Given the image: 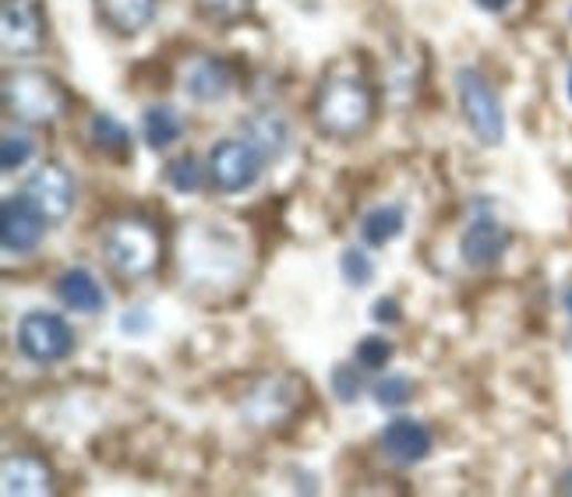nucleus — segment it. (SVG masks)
<instances>
[{"label": "nucleus", "instance_id": "obj_1", "mask_svg": "<svg viewBox=\"0 0 572 497\" xmlns=\"http://www.w3.org/2000/svg\"><path fill=\"white\" fill-rule=\"evenodd\" d=\"M311 121L321 138L354 142L368 135L375 124V92L368 82L354 79V74H333L321 82L311 103Z\"/></svg>", "mask_w": 572, "mask_h": 497}, {"label": "nucleus", "instance_id": "obj_2", "mask_svg": "<svg viewBox=\"0 0 572 497\" xmlns=\"http://www.w3.org/2000/svg\"><path fill=\"white\" fill-rule=\"evenodd\" d=\"M103 258L110 272L124 282H142L160 269L163 237L160 229L142 216H121L103 229Z\"/></svg>", "mask_w": 572, "mask_h": 497}, {"label": "nucleus", "instance_id": "obj_3", "mask_svg": "<svg viewBox=\"0 0 572 497\" xmlns=\"http://www.w3.org/2000/svg\"><path fill=\"white\" fill-rule=\"evenodd\" d=\"M184 276L205 286H226L244 272L241 247L223 234V226H191L181 240Z\"/></svg>", "mask_w": 572, "mask_h": 497}, {"label": "nucleus", "instance_id": "obj_4", "mask_svg": "<svg viewBox=\"0 0 572 497\" xmlns=\"http://www.w3.org/2000/svg\"><path fill=\"white\" fill-rule=\"evenodd\" d=\"M4 106L25 124H57L68 113V92L53 74L40 68L11 71L4 79Z\"/></svg>", "mask_w": 572, "mask_h": 497}, {"label": "nucleus", "instance_id": "obj_5", "mask_svg": "<svg viewBox=\"0 0 572 497\" xmlns=\"http://www.w3.org/2000/svg\"><path fill=\"white\" fill-rule=\"evenodd\" d=\"M456 100H460V113L470 127V135L484 148H499L505 142V110L494 85L484 79L477 68L456 71Z\"/></svg>", "mask_w": 572, "mask_h": 497}, {"label": "nucleus", "instance_id": "obj_6", "mask_svg": "<svg viewBox=\"0 0 572 497\" xmlns=\"http://www.w3.org/2000/svg\"><path fill=\"white\" fill-rule=\"evenodd\" d=\"M304 406V381L297 374H265L255 381L252 392L244 395L241 416L252 424L255 431H276L286 420H294V413Z\"/></svg>", "mask_w": 572, "mask_h": 497}, {"label": "nucleus", "instance_id": "obj_7", "mask_svg": "<svg viewBox=\"0 0 572 497\" xmlns=\"http://www.w3.org/2000/svg\"><path fill=\"white\" fill-rule=\"evenodd\" d=\"M14 346L25 360L32 363H64L74 346H79V335L68 324V318L53 314V311H29L22 314L14 329Z\"/></svg>", "mask_w": 572, "mask_h": 497}, {"label": "nucleus", "instance_id": "obj_8", "mask_svg": "<svg viewBox=\"0 0 572 497\" xmlns=\"http://www.w3.org/2000/svg\"><path fill=\"white\" fill-rule=\"evenodd\" d=\"M269 166L262 152L247 138H223L208 152V177L219 195H244L262 180V169Z\"/></svg>", "mask_w": 572, "mask_h": 497}, {"label": "nucleus", "instance_id": "obj_9", "mask_svg": "<svg viewBox=\"0 0 572 497\" xmlns=\"http://www.w3.org/2000/svg\"><path fill=\"white\" fill-rule=\"evenodd\" d=\"M473 201H477L473 216H470L463 237H460V258H463L467 269L488 272L505 258L512 234H509V226L488 208V198H473Z\"/></svg>", "mask_w": 572, "mask_h": 497}, {"label": "nucleus", "instance_id": "obj_10", "mask_svg": "<svg viewBox=\"0 0 572 497\" xmlns=\"http://www.w3.org/2000/svg\"><path fill=\"white\" fill-rule=\"evenodd\" d=\"M50 226L53 222L35 208L25 190L0 205V244H4V255H32L43 244Z\"/></svg>", "mask_w": 572, "mask_h": 497}, {"label": "nucleus", "instance_id": "obj_11", "mask_svg": "<svg viewBox=\"0 0 572 497\" xmlns=\"http://www.w3.org/2000/svg\"><path fill=\"white\" fill-rule=\"evenodd\" d=\"M435 448V437L431 431L413 416H392L386 427L378 434V452L386 463L399 466V469H410L417 463H425Z\"/></svg>", "mask_w": 572, "mask_h": 497}, {"label": "nucleus", "instance_id": "obj_12", "mask_svg": "<svg viewBox=\"0 0 572 497\" xmlns=\"http://www.w3.org/2000/svg\"><path fill=\"white\" fill-rule=\"evenodd\" d=\"M25 195L35 201V208H40L50 222H64L74 208V177L61 163H43L35 166V174H29Z\"/></svg>", "mask_w": 572, "mask_h": 497}, {"label": "nucleus", "instance_id": "obj_13", "mask_svg": "<svg viewBox=\"0 0 572 497\" xmlns=\"http://www.w3.org/2000/svg\"><path fill=\"white\" fill-rule=\"evenodd\" d=\"M0 43L11 56H29L43 46V18L32 0H4V8H0Z\"/></svg>", "mask_w": 572, "mask_h": 497}, {"label": "nucleus", "instance_id": "obj_14", "mask_svg": "<svg viewBox=\"0 0 572 497\" xmlns=\"http://www.w3.org/2000/svg\"><path fill=\"white\" fill-rule=\"evenodd\" d=\"M181 89L195 103L213 106V103H223L226 95L234 92V71L226 68V61H219V56H195V61L184 64Z\"/></svg>", "mask_w": 572, "mask_h": 497}, {"label": "nucleus", "instance_id": "obj_15", "mask_svg": "<svg viewBox=\"0 0 572 497\" xmlns=\"http://www.w3.org/2000/svg\"><path fill=\"white\" fill-rule=\"evenodd\" d=\"M53 293H57V300H61L68 311H74V314H89V318L103 314L106 303H110V297H106V290H103V282L95 279L89 269H82V265H74V269H68V272L57 276V279H53Z\"/></svg>", "mask_w": 572, "mask_h": 497}, {"label": "nucleus", "instance_id": "obj_16", "mask_svg": "<svg viewBox=\"0 0 572 497\" xmlns=\"http://www.w3.org/2000/svg\"><path fill=\"white\" fill-rule=\"evenodd\" d=\"M0 490L8 497L14 494H53V469L43 463L40 455H25V452H14V455H4V466H0Z\"/></svg>", "mask_w": 572, "mask_h": 497}, {"label": "nucleus", "instance_id": "obj_17", "mask_svg": "<svg viewBox=\"0 0 572 497\" xmlns=\"http://www.w3.org/2000/svg\"><path fill=\"white\" fill-rule=\"evenodd\" d=\"M160 0H95V18L118 35H139L152 25Z\"/></svg>", "mask_w": 572, "mask_h": 497}, {"label": "nucleus", "instance_id": "obj_18", "mask_svg": "<svg viewBox=\"0 0 572 497\" xmlns=\"http://www.w3.org/2000/svg\"><path fill=\"white\" fill-rule=\"evenodd\" d=\"M241 138L252 142L265 156V163H279L286 148H290V124L279 113H252L241 124Z\"/></svg>", "mask_w": 572, "mask_h": 497}, {"label": "nucleus", "instance_id": "obj_19", "mask_svg": "<svg viewBox=\"0 0 572 497\" xmlns=\"http://www.w3.org/2000/svg\"><path fill=\"white\" fill-rule=\"evenodd\" d=\"M407 229V205L389 201V205H375L371 213L360 219V240L368 247H389L392 240L404 237Z\"/></svg>", "mask_w": 572, "mask_h": 497}, {"label": "nucleus", "instance_id": "obj_20", "mask_svg": "<svg viewBox=\"0 0 572 497\" xmlns=\"http://www.w3.org/2000/svg\"><path fill=\"white\" fill-rule=\"evenodd\" d=\"M142 135H145V145L149 148H170L184 138V117L181 110L166 106V103H156L142 113Z\"/></svg>", "mask_w": 572, "mask_h": 497}, {"label": "nucleus", "instance_id": "obj_21", "mask_svg": "<svg viewBox=\"0 0 572 497\" xmlns=\"http://www.w3.org/2000/svg\"><path fill=\"white\" fill-rule=\"evenodd\" d=\"M89 138L100 152H110V156H124L131 145V131L113 117V113H95L89 121Z\"/></svg>", "mask_w": 572, "mask_h": 497}, {"label": "nucleus", "instance_id": "obj_22", "mask_svg": "<svg viewBox=\"0 0 572 497\" xmlns=\"http://www.w3.org/2000/svg\"><path fill=\"white\" fill-rule=\"evenodd\" d=\"M205 174L208 169H202L195 156H177L163 166V180L170 190H177V195H198L205 187Z\"/></svg>", "mask_w": 572, "mask_h": 497}, {"label": "nucleus", "instance_id": "obj_23", "mask_svg": "<svg viewBox=\"0 0 572 497\" xmlns=\"http://www.w3.org/2000/svg\"><path fill=\"white\" fill-rule=\"evenodd\" d=\"M339 276L354 290H365V286L375 282V258L365 251V247H347V251L339 255Z\"/></svg>", "mask_w": 572, "mask_h": 497}, {"label": "nucleus", "instance_id": "obj_24", "mask_svg": "<svg viewBox=\"0 0 572 497\" xmlns=\"http://www.w3.org/2000/svg\"><path fill=\"white\" fill-rule=\"evenodd\" d=\"M365 367L354 360V363H336L333 374H329V389L333 395L339 398L343 406H354L360 395H365V374H360Z\"/></svg>", "mask_w": 572, "mask_h": 497}, {"label": "nucleus", "instance_id": "obj_25", "mask_svg": "<svg viewBox=\"0 0 572 497\" xmlns=\"http://www.w3.org/2000/svg\"><path fill=\"white\" fill-rule=\"evenodd\" d=\"M35 156V138L25 131H4V142H0V166L4 174H18L25 169Z\"/></svg>", "mask_w": 572, "mask_h": 497}, {"label": "nucleus", "instance_id": "obj_26", "mask_svg": "<svg viewBox=\"0 0 572 497\" xmlns=\"http://www.w3.org/2000/svg\"><path fill=\"white\" fill-rule=\"evenodd\" d=\"M371 398L381 410H399L413 398V381L407 374H381L371 385Z\"/></svg>", "mask_w": 572, "mask_h": 497}, {"label": "nucleus", "instance_id": "obj_27", "mask_svg": "<svg viewBox=\"0 0 572 497\" xmlns=\"http://www.w3.org/2000/svg\"><path fill=\"white\" fill-rule=\"evenodd\" d=\"M195 8L213 25H234V22H241V18L252 14L255 0H195Z\"/></svg>", "mask_w": 572, "mask_h": 497}, {"label": "nucleus", "instance_id": "obj_28", "mask_svg": "<svg viewBox=\"0 0 572 497\" xmlns=\"http://www.w3.org/2000/svg\"><path fill=\"white\" fill-rule=\"evenodd\" d=\"M392 356H396V346L386 335H365V339L357 342V350H354V360L365 371H386Z\"/></svg>", "mask_w": 572, "mask_h": 497}, {"label": "nucleus", "instance_id": "obj_29", "mask_svg": "<svg viewBox=\"0 0 572 497\" xmlns=\"http://www.w3.org/2000/svg\"><path fill=\"white\" fill-rule=\"evenodd\" d=\"M118 329H121V335L139 339V335H149L152 329H156V318H152V311L145 308V303H135V308H127L121 314Z\"/></svg>", "mask_w": 572, "mask_h": 497}, {"label": "nucleus", "instance_id": "obj_30", "mask_svg": "<svg viewBox=\"0 0 572 497\" xmlns=\"http://www.w3.org/2000/svg\"><path fill=\"white\" fill-rule=\"evenodd\" d=\"M371 318H375V324H399L404 321V308H399L396 297H378L371 303Z\"/></svg>", "mask_w": 572, "mask_h": 497}, {"label": "nucleus", "instance_id": "obj_31", "mask_svg": "<svg viewBox=\"0 0 572 497\" xmlns=\"http://www.w3.org/2000/svg\"><path fill=\"white\" fill-rule=\"evenodd\" d=\"M473 4L481 11H488V14H499V11H505L512 4V0H473Z\"/></svg>", "mask_w": 572, "mask_h": 497}, {"label": "nucleus", "instance_id": "obj_32", "mask_svg": "<svg viewBox=\"0 0 572 497\" xmlns=\"http://www.w3.org/2000/svg\"><path fill=\"white\" fill-rule=\"evenodd\" d=\"M559 494H572V469H565L559 476Z\"/></svg>", "mask_w": 572, "mask_h": 497}, {"label": "nucleus", "instance_id": "obj_33", "mask_svg": "<svg viewBox=\"0 0 572 497\" xmlns=\"http://www.w3.org/2000/svg\"><path fill=\"white\" fill-rule=\"evenodd\" d=\"M565 311L572 314V290H565Z\"/></svg>", "mask_w": 572, "mask_h": 497}, {"label": "nucleus", "instance_id": "obj_34", "mask_svg": "<svg viewBox=\"0 0 572 497\" xmlns=\"http://www.w3.org/2000/svg\"><path fill=\"white\" fill-rule=\"evenodd\" d=\"M569 100H572V74H569Z\"/></svg>", "mask_w": 572, "mask_h": 497}]
</instances>
